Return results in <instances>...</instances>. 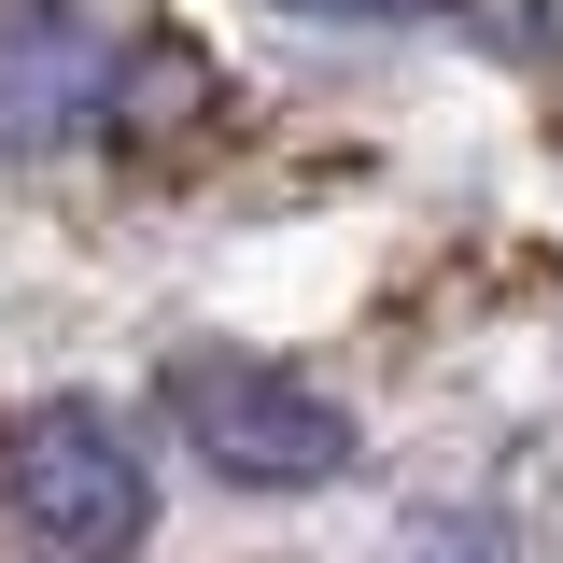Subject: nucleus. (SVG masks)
Segmentation results:
<instances>
[{
	"label": "nucleus",
	"instance_id": "obj_3",
	"mask_svg": "<svg viewBox=\"0 0 563 563\" xmlns=\"http://www.w3.org/2000/svg\"><path fill=\"white\" fill-rule=\"evenodd\" d=\"M113 29L70 14V0H0V141L14 155H57L70 128L113 113Z\"/></svg>",
	"mask_w": 563,
	"mask_h": 563
},
{
	"label": "nucleus",
	"instance_id": "obj_1",
	"mask_svg": "<svg viewBox=\"0 0 563 563\" xmlns=\"http://www.w3.org/2000/svg\"><path fill=\"white\" fill-rule=\"evenodd\" d=\"M0 493H14V521L70 563H113L141 550V521H155V465H141V437L99 395H29V409L0 422Z\"/></svg>",
	"mask_w": 563,
	"mask_h": 563
},
{
	"label": "nucleus",
	"instance_id": "obj_2",
	"mask_svg": "<svg viewBox=\"0 0 563 563\" xmlns=\"http://www.w3.org/2000/svg\"><path fill=\"white\" fill-rule=\"evenodd\" d=\"M169 422L198 437L211 479H240V493H310V479L352 465V409L324 380L268 366V352H169Z\"/></svg>",
	"mask_w": 563,
	"mask_h": 563
},
{
	"label": "nucleus",
	"instance_id": "obj_4",
	"mask_svg": "<svg viewBox=\"0 0 563 563\" xmlns=\"http://www.w3.org/2000/svg\"><path fill=\"white\" fill-rule=\"evenodd\" d=\"M282 14H339V29H479V43H536L521 0H282Z\"/></svg>",
	"mask_w": 563,
	"mask_h": 563
}]
</instances>
